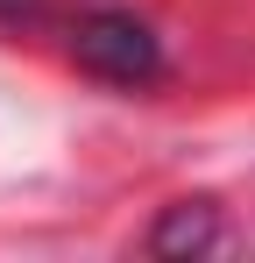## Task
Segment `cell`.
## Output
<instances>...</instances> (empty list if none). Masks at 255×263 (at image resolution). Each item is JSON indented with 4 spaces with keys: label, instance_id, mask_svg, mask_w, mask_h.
I'll return each mask as SVG.
<instances>
[{
    "label": "cell",
    "instance_id": "obj_1",
    "mask_svg": "<svg viewBox=\"0 0 255 263\" xmlns=\"http://www.w3.org/2000/svg\"><path fill=\"white\" fill-rule=\"evenodd\" d=\"M71 57H78L92 79H107V86H149L156 71H163V43H156V29L149 22H135V14H85L78 29H71Z\"/></svg>",
    "mask_w": 255,
    "mask_h": 263
},
{
    "label": "cell",
    "instance_id": "obj_2",
    "mask_svg": "<svg viewBox=\"0 0 255 263\" xmlns=\"http://www.w3.org/2000/svg\"><path fill=\"white\" fill-rule=\"evenodd\" d=\"M156 249L163 256H199V249H220V214H213L206 199H184V206H170L163 228H156Z\"/></svg>",
    "mask_w": 255,
    "mask_h": 263
}]
</instances>
